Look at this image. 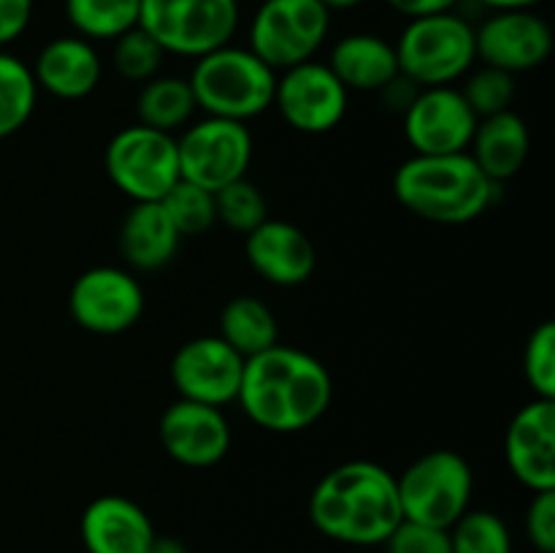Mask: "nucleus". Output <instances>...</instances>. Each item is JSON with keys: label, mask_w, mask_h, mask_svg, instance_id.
<instances>
[{"label": "nucleus", "mask_w": 555, "mask_h": 553, "mask_svg": "<svg viewBox=\"0 0 555 553\" xmlns=\"http://www.w3.org/2000/svg\"><path fill=\"white\" fill-rule=\"evenodd\" d=\"M160 204L182 239L201 236V233H209L217 226L215 193H209V190L198 188L193 182L179 179Z\"/></svg>", "instance_id": "nucleus-29"}, {"label": "nucleus", "mask_w": 555, "mask_h": 553, "mask_svg": "<svg viewBox=\"0 0 555 553\" xmlns=\"http://www.w3.org/2000/svg\"><path fill=\"white\" fill-rule=\"evenodd\" d=\"M334 401V380L318 356L274 345L244 361L236 404L258 428L298 434L312 428Z\"/></svg>", "instance_id": "nucleus-1"}, {"label": "nucleus", "mask_w": 555, "mask_h": 553, "mask_svg": "<svg viewBox=\"0 0 555 553\" xmlns=\"http://www.w3.org/2000/svg\"><path fill=\"white\" fill-rule=\"evenodd\" d=\"M524 529L537 551L555 553V491H540L531 497L524 515Z\"/></svg>", "instance_id": "nucleus-35"}, {"label": "nucleus", "mask_w": 555, "mask_h": 553, "mask_svg": "<svg viewBox=\"0 0 555 553\" xmlns=\"http://www.w3.org/2000/svg\"><path fill=\"white\" fill-rule=\"evenodd\" d=\"M477 3L488 5L491 11H515V9H534V5L545 3V0H477Z\"/></svg>", "instance_id": "nucleus-38"}, {"label": "nucleus", "mask_w": 555, "mask_h": 553, "mask_svg": "<svg viewBox=\"0 0 555 553\" xmlns=\"http://www.w3.org/2000/svg\"><path fill=\"white\" fill-rule=\"evenodd\" d=\"M38 90L57 101H85L103 79V60L92 41L79 36H60L43 43L33 65Z\"/></svg>", "instance_id": "nucleus-20"}, {"label": "nucleus", "mask_w": 555, "mask_h": 553, "mask_svg": "<svg viewBox=\"0 0 555 553\" xmlns=\"http://www.w3.org/2000/svg\"><path fill=\"white\" fill-rule=\"evenodd\" d=\"M393 47L399 74L421 90L453 87L477 63L475 27L453 11L410 20Z\"/></svg>", "instance_id": "nucleus-5"}, {"label": "nucleus", "mask_w": 555, "mask_h": 553, "mask_svg": "<svg viewBox=\"0 0 555 553\" xmlns=\"http://www.w3.org/2000/svg\"><path fill=\"white\" fill-rule=\"evenodd\" d=\"M328 11H347V9H356V5L366 3V0H320Z\"/></svg>", "instance_id": "nucleus-40"}, {"label": "nucleus", "mask_w": 555, "mask_h": 553, "mask_svg": "<svg viewBox=\"0 0 555 553\" xmlns=\"http://www.w3.org/2000/svg\"><path fill=\"white\" fill-rule=\"evenodd\" d=\"M108 179L133 204H155L182 179L177 136L146 125L117 130L103 155Z\"/></svg>", "instance_id": "nucleus-8"}, {"label": "nucleus", "mask_w": 555, "mask_h": 553, "mask_svg": "<svg viewBox=\"0 0 555 553\" xmlns=\"http://www.w3.org/2000/svg\"><path fill=\"white\" fill-rule=\"evenodd\" d=\"M215 209L217 222H222L231 231L244 233V236L255 231L263 220H269V204H266L263 190L255 182H249L247 177L217 190Z\"/></svg>", "instance_id": "nucleus-31"}, {"label": "nucleus", "mask_w": 555, "mask_h": 553, "mask_svg": "<svg viewBox=\"0 0 555 553\" xmlns=\"http://www.w3.org/2000/svg\"><path fill=\"white\" fill-rule=\"evenodd\" d=\"M448 531L450 553H513L509 526L491 510L469 507Z\"/></svg>", "instance_id": "nucleus-28"}, {"label": "nucleus", "mask_w": 555, "mask_h": 553, "mask_svg": "<svg viewBox=\"0 0 555 553\" xmlns=\"http://www.w3.org/2000/svg\"><path fill=\"white\" fill-rule=\"evenodd\" d=\"M139 27L166 54L198 60L236 36L238 0H141Z\"/></svg>", "instance_id": "nucleus-7"}, {"label": "nucleus", "mask_w": 555, "mask_h": 553, "mask_svg": "<svg viewBox=\"0 0 555 553\" xmlns=\"http://www.w3.org/2000/svg\"><path fill=\"white\" fill-rule=\"evenodd\" d=\"M179 173L184 182L217 193L225 184L247 177L255 141L244 123L204 117L190 123L177 139Z\"/></svg>", "instance_id": "nucleus-10"}, {"label": "nucleus", "mask_w": 555, "mask_h": 553, "mask_svg": "<svg viewBox=\"0 0 555 553\" xmlns=\"http://www.w3.org/2000/svg\"><path fill=\"white\" fill-rule=\"evenodd\" d=\"M220 336L238 356L253 358L280 345V320L263 298L236 296L222 307Z\"/></svg>", "instance_id": "nucleus-25"}, {"label": "nucleus", "mask_w": 555, "mask_h": 553, "mask_svg": "<svg viewBox=\"0 0 555 553\" xmlns=\"http://www.w3.org/2000/svg\"><path fill=\"white\" fill-rule=\"evenodd\" d=\"M396 14L406 16V20H417V16H431L453 11L459 0H385Z\"/></svg>", "instance_id": "nucleus-37"}, {"label": "nucleus", "mask_w": 555, "mask_h": 553, "mask_svg": "<svg viewBox=\"0 0 555 553\" xmlns=\"http://www.w3.org/2000/svg\"><path fill=\"white\" fill-rule=\"evenodd\" d=\"M146 553H188V548H184L179 540H171V537H157L155 545H152Z\"/></svg>", "instance_id": "nucleus-39"}, {"label": "nucleus", "mask_w": 555, "mask_h": 553, "mask_svg": "<svg viewBox=\"0 0 555 553\" xmlns=\"http://www.w3.org/2000/svg\"><path fill=\"white\" fill-rule=\"evenodd\" d=\"M146 309V293L135 271L122 266H92L81 271L68 293V314L95 336H117L133 329Z\"/></svg>", "instance_id": "nucleus-11"}, {"label": "nucleus", "mask_w": 555, "mask_h": 553, "mask_svg": "<svg viewBox=\"0 0 555 553\" xmlns=\"http://www.w3.org/2000/svg\"><path fill=\"white\" fill-rule=\"evenodd\" d=\"M325 65L347 92H383L399 76L396 47L374 33H350L339 38Z\"/></svg>", "instance_id": "nucleus-23"}, {"label": "nucleus", "mask_w": 555, "mask_h": 553, "mask_svg": "<svg viewBox=\"0 0 555 553\" xmlns=\"http://www.w3.org/2000/svg\"><path fill=\"white\" fill-rule=\"evenodd\" d=\"M141 0H65V20L87 41H114L139 25Z\"/></svg>", "instance_id": "nucleus-26"}, {"label": "nucleus", "mask_w": 555, "mask_h": 553, "mask_svg": "<svg viewBox=\"0 0 555 553\" xmlns=\"http://www.w3.org/2000/svg\"><path fill=\"white\" fill-rule=\"evenodd\" d=\"M524 377L537 399H555V325L542 320L524 347Z\"/></svg>", "instance_id": "nucleus-33"}, {"label": "nucleus", "mask_w": 555, "mask_h": 553, "mask_svg": "<svg viewBox=\"0 0 555 553\" xmlns=\"http://www.w3.org/2000/svg\"><path fill=\"white\" fill-rule=\"evenodd\" d=\"M396 486L404 518L450 529L472 507L475 472L464 455L439 448L423 453L396 475Z\"/></svg>", "instance_id": "nucleus-6"}, {"label": "nucleus", "mask_w": 555, "mask_h": 553, "mask_svg": "<svg viewBox=\"0 0 555 553\" xmlns=\"http://www.w3.org/2000/svg\"><path fill=\"white\" fill-rule=\"evenodd\" d=\"M244 255L255 274L274 287L304 285L318 269V247L304 228L291 220L260 222L244 236Z\"/></svg>", "instance_id": "nucleus-18"}, {"label": "nucleus", "mask_w": 555, "mask_h": 553, "mask_svg": "<svg viewBox=\"0 0 555 553\" xmlns=\"http://www.w3.org/2000/svg\"><path fill=\"white\" fill-rule=\"evenodd\" d=\"M383 545L388 553H450V531L401 518Z\"/></svg>", "instance_id": "nucleus-34"}, {"label": "nucleus", "mask_w": 555, "mask_h": 553, "mask_svg": "<svg viewBox=\"0 0 555 553\" xmlns=\"http://www.w3.org/2000/svg\"><path fill=\"white\" fill-rule=\"evenodd\" d=\"M182 236L168 220L160 201L155 204H133L119 226V253L130 271H160L179 253Z\"/></svg>", "instance_id": "nucleus-22"}, {"label": "nucleus", "mask_w": 555, "mask_h": 553, "mask_svg": "<svg viewBox=\"0 0 555 553\" xmlns=\"http://www.w3.org/2000/svg\"><path fill=\"white\" fill-rule=\"evenodd\" d=\"M163 60H166V52H163L160 43L144 27L135 25L133 30L114 38L112 65L117 76H122L125 81L144 85V81L155 79L163 68Z\"/></svg>", "instance_id": "nucleus-30"}, {"label": "nucleus", "mask_w": 555, "mask_h": 553, "mask_svg": "<svg viewBox=\"0 0 555 553\" xmlns=\"http://www.w3.org/2000/svg\"><path fill=\"white\" fill-rule=\"evenodd\" d=\"M464 101L469 103L472 112L477 114V119L493 117V114H502L513 108L515 95H518V85H515V76L507 70L491 68V65H482V68L469 70L464 76V85L459 87Z\"/></svg>", "instance_id": "nucleus-32"}, {"label": "nucleus", "mask_w": 555, "mask_h": 553, "mask_svg": "<svg viewBox=\"0 0 555 553\" xmlns=\"http://www.w3.org/2000/svg\"><path fill=\"white\" fill-rule=\"evenodd\" d=\"M244 361L247 358L238 356L220 334H204L188 339L173 352L168 374L179 399L222 410L236 404Z\"/></svg>", "instance_id": "nucleus-13"}, {"label": "nucleus", "mask_w": 555, "mask_h": 553, "mask_svg": "<svg viewBox=\"0 0 555 553\" xmlns=\"http://www.w3.org/2000/svg\"><path fill=\"white\" fill-rule=\"evenodd\" d=\"M504 461L531 493L555 491V399H531L504 432Z\"/></svg>", "instance_id": "nucleus-17"}, {"label": "nucleus", "mask_w": 555, "mask_h": 553, "mask_svg": "<svg viewBox=\"0 0 555 553\" xmlns=\"http://www.w3.org/2000/svg\"><path fill=\"white\" fill-rule=\"evenodd\" d=\"M157 437L171 461L188 470H209L228 455L233 445L231 423L220 407L177 399L157 423Z\"/></svg>", "instance_id": "nucleus-15"}, {"label": "nucleus", "mask_w": 555, "mask_h": 553, "mask_svg": "<svg viewBox=\"0 0 555 553\" xmlns=\"http://www.w3.org/2000/svg\"><path fill=\"white\" fill-rule=\"evenodd\" d=\"M195 106L206 117L253 123L274 106L276 70L249 47H225L204 54L188 76Z\"/></svg>", "instance_id": "nucleus-4"}, {"label": "nucleus", "mask_w": 555, "mask_h": 553, "mask_svg": "<svg viewBox=\"0 0 555 553\" xmlns=\"http://www.w3.org/2000/svg\"><path fill=\"white\" fill-rule=\"evenodd\" d=\"M79 535L87 553H146L157 540L146 510L119 493H103L87 504Z\"/></svg>", "instance_id": "nucleus-19"}, {"label": "nucleus", "mask_w": 555, "mask_h": 553, "mask_svg": "<svg viewBox=\"0 0 555 553\" xmlns=\"http://www.w3.org/2000/svg\"><path fill=\"white\" fill-rule=\"evenodd\" d=\"M331 30V11L320 0H263L249 27V49L280 70L314 60Z\"/></svg>", "instance_id": "nucleus-9"}, {"label": "nucleus", "mask_w": 555, "mask_h": 553, "mask_svg": "<svg viewBox=\"0 0 555 553\" xmlns=\"http://www.w3.org/2000/svg\"><path fill=\"white\" fill-rule=\"evenodd\" d=\"M274 108L287 128L307 136H323L339 128L347 117L350 92L328 65L307 60L276 74Z\"/></svg>", "instance_id": "nucleus-12"}, {"label": "nucleus", "mask_w": 555, "mask_h": 553, "mask_svg": "<svg viewBox=\"0 0 555 553\" xmlns=\"http://www.w3.org/2000/svg\"><path fill=\"white\" fill-rule=\"evenodd\" d=\"M477 60L491 68L518 76L547 63L553 52V30L534 9L493 11L475 27Z\"/></svg>", "instance_id": "nucleus-16"}, {"label": "nucleus", "mask_w": 555, "mask_h": 553, "mask_svg": "<svg viewBox=\"0 0 555 553\" xmlns=\"http://www.w3.org/2000/svg\"><path fill=\"white\" fill-rule=\"evenodd\" d=\"M499 184L477 168L469 152L412 155L396 168L393 195L410 215L437 226H466L493 206Z\"/></svg>", "instance_id": "nucleus-3"}, {"label": "nucleus", "mask_w": 555, "mask_h": 553, "mask_svg": "<svg viewBox=\"0 0 555 553\" xmlns=\"http://www.w3.org/2000/svg\"><path fill=\"white\" fill-rule=\"evenodd\" d=\"M396 475L377 461H345L318 480L309 493V520L341 545H383L401 524Z\"/></svg>", "instance_id": "nucleus-2"}, {"label": "nucleus", "mask_w": 555, "mask_h": 553, "mask_svg": "<svg viewBox=\"0 0 555 553\" xmlns=\"http://www.w3.org/2000/svg\"><path fill=\"white\" fill-rule=\"evenodd\" d=\"M38 103V85L33 68L0 49V141L20 133L30 123Z\"/></svg>", "instance_id": "nucleus-27"}, {"label": "nucleus", "mask_w": 555, "mask_h": 553, "mask_svg": "<svg viewBox=\"0 0 555 553\" xmlns=\"http://www.w3.org/2000/svg\"><path fill=\"white\" fill-rule=\"evenodd\" d=\"M469 157L493 184H504L518 177L531 152V133L518 112H502L477 119L469 141Z\"/></svg>", "instance_id": "nucleus-21"}, {"label": "nucleus", "mask_w": 555, "mask_h": 553, "mask_svg": "<svg viewBox=\"0 0 555 553\" xmlns=\"http://www.w3.org/2000/svg\"><path fill=\"white\" fill-rule=\"evenodd\" d=\"M404 139L412 155H455L469 150L477 114L459 87H423L404 108Z\"/></svg>", "instance_id": "nucleus-14"}, {"label": "nucleus", "mask_w": 555, "mask_h": 553, "mask_svg": "<svg viewBox=\"0 0 555 553\" xmlns=\"http://www.w3.org/2000/svg\"><path fill=\"white\" fill-rule=\"evenodd\" d=\"M33 20V0H0V49L14 43Z\"/></svg>", "instance_id": "nucleus-36"}, {"label": "nucleus", "mask_w": 555, "mask_h": 553, "mask_svg": "<svg viewBox=\"0 0 555 553\" xmlns=\"http://www.w3.org/2000/svg\"><path fill=\"white\" fill-rule=\"evenodd\" d=\"M195 112L198 106L184 76L157 74L155 79L144 81L135 95V123L163 130V133L173 136L177 130L188 128Z\"/></svg>", "instance_id": "nucleus-24"}]
</instances>
